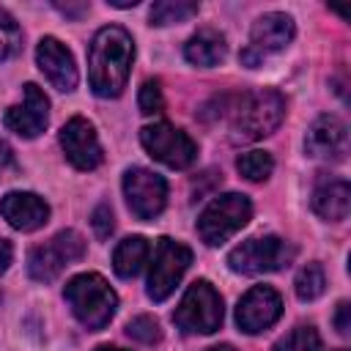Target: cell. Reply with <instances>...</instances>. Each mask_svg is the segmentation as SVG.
Masks as SVG:
<instances>
[{"mask_svg":"<svg viewBox=\"0 0 351 351\" xmlns=\"http://www.w3.org/2000/svg\"><path fill=\"white\" fill-rule=\"evenodd\" d=\"M132 60H134L132 36L118 25L101 27L88 49V80L93 93L101 99L121 96L132 71Z\"/></svg>","mask_w":351,"mask_h":351,"instance_id":"cell-1","label":"cell"},{"mask_svg":"<svg viewBox=\"0 0 351 351\" xmlns=\"http://www.w3.org/2000/svg\"><path fill=\"white\" fill-rule=\"evenodd\" d=\"M63 296L71 307V313L77 315V321L90 329V332H99L104 329L112 315H115V307H118V296L115 291L110 288V282L96 274V271H88V274H77L66 282L63 288Z\"/></svg>","mask_w":351,"mask_h":351,"instance_id":"cell-2","label":"cell"},{"mask_svg":"<svg viewBox=\"0 0 351 351\" xmlns=\"http://www.w3.org/2000/svg\"><path fill=\"white\" fill-rule=\"evenodd\" d=\"M285 115V99L271 90V88H261L247 93L236 110H233V137L236 140H261L266 134H271Z\"/></svg>","mask_w":351,"mask_h":351,"instance_id":"cell-3","label":"cell"},{"mask_svg":"<svg viewBox=\"0 0 351 351\" xmlns=\"http://www.w3.org/2000/svg\"><path fill=\"white\" fill-rule=\"evenodd\" d=\"M222 296L214 291L208 280H195L181 296L173 324L186 335H211L222 326Z\"/></svg>","mask_w":351,"mask_h":351,"instance_id":"cell-4","label":"cell"},{"mask_svg":"<svg viewBox=\"0 0 351 351\" xmlns=\"http://www.w3.org/2000/svg\"><path fill=\"white\" fill-rule=\"evenodd\" d=\"M250 217H252L250 197L239 195V192H228V195L214 197L203 208V214L197 219V233L208 247H219L230 236H236L250 222Z\"/></svg>","mask_w":351,"mask_h":351,"instance_id":"cell-5","label":"cell"},{"mask_svg":"<svg viewBox=\"0 0 351 351\" xmlns=\"http://www.w3.org/2000/svg\"><path fill=\"white\" fill-rule=\"evenodd\" d=\"M293 255L296 250L280 236H258V239H247L239 247H233L228 255V263L239 274H266V271H277L288 266Z\"/></svg>","mask_w":351,"mask_h":351,"instance_id":"cell-6","label":"cell"},{"mask_svg":"<svg viewBox=\"0 0 351 351\" xmlns=\"http://www.w3.org/2000/svg\"><path fill=\"white\" fill-rule=\"evenodd\" d=\"M140 143L143 148L162 165L173 170H186L197 159V143L184 132L170 123H151L140 129Z\"/></svg>","mask_w":351,"mask_h":351,"instance_id":"cell-7","label":"cell"},{"mask_svg":"<svg viewBox=\"0 0 351 351\" xmlns=\"http://www.w3.org/2000/svg\"><path fill=\"white\" fill-rule=\"evenodd\" d=\"M85 255V241L77 230H60L47 244L36 247L27 258V274L36 282H52L71 261Z\"/></svg>","mask_w":351,"mask_h":351,"instance_id":"cell-8","label":"cell"},{"mask_svg":"<svg viewBox=\"0 0 351 351\" xmlns=\"http://www.w3.org/2000/svg\"><path fill=\"white\" fill-rule=\"evenodd\" d=\"M189 263H192V250L186 244L173 241L167 236L159 239L154 263H151V274H148V296L154 302H165L181 282Z\"/></svg>","mask_w":351,"mask_h":351,"instance_id":"cell-9","label":"cell"},{"mask_svg":"<svg viewBox=\"0 0 351 351\" xmlns=\"http://www.w3.org/2000/svg\"><path fill=\"white\" fill-rule=\"evenodd\" d=\"M123 195L137 219H154L167 203V184L159 173L148 167H129L123 173Z\"/></svg>","mask_w":351,"mask_h":351,"instance_id":"cell-10","label":"cell"},{"mask_svg":"<svg viewBox=\"0 0 351 351\" xmlns=\"http://www.w3.org/2000/svg\"><path fill=\"white\" fill-rule=\"evenodd\" d=\"M47 121H49V99L44 96V90L36 82H27L22 88V101L11 104L3 115L5 129L25 140L38 137L47 129Z\"/></svg>","mask_w":351,"mask_h":351,"instance_id":"cell-11","label":"cell"},{"mask_svg":"<svg viewBox=\"0 0 351 351\" xmlns=\"http://www.w3.org/2000/svg\"><path fill=\"white\" fill-rule=\"evenodd\" d=\"M282 315V299L271 285H255L250 288L236 307V324L247 335H258L269 329Z\"/></svg>","mask_w":351,"mask_h":351,"instance_id":"cell-12","label":"cell"},{"mask_svg":"<svg viewBox=\"0 0 351 351\" xmlns=\"http://www.w3.org/2000/svg\"><path fill=\"white\" fill-rule=\"evenodd\" d=\"M60 148L77 170H93L101 165V145L93 126L85 118H71L60 129Z\"/></svg>","mask_w":351,"mask_h":351,"instance_id":"cell-13","label":"cell"},{"mask_svg":"<svg viewBox=\"0 0 351 351\" xmlns=\"http://www.w3.org/2000/svg\"><path fill=\"white\" fill-rule=\"evenodd\" d=\"M304 151L315 159H343L348 151V129L337 115H318L304 137Z\"/></svg>","mask_w":351,"mask_h":351,"instance_id":"cell-14","label":"cell"},{"mask_svg":"<svg viewBox=\"0 0 351 351\" xmlns=\"http://www.w3.org/2000/svg\"><path fill=\"white\" fill-rule=\"evenodd\" d=\"M296 27H293V19L282 11H269L263 16H258L252 22V30H250V52L258 55L261 60H266L269 52H280L282 47L291 44Z\"/></svg>","mask_w":351,"mask_h":351,"instance_id":"cell-15","label":"cell"},{"mask_svg":"<svg viewBox=\"0 0 351 351\" xmlns=\"http://www.w3.org/2000/svg\"><path fill=\"white\" fill-rule=\"evenodd\" d=\"M36 60H38V69L44 71V77L58 88V90H74L77 88V66H74V58L71 52L52 36L41 38L38 47H36Z\"/></svg>","mask_w":351,"mask_h":351,"instance_id":"cell-16","label":"cell"},{"mask_svg":"<svg viewBox=\"0 0 351 351\" xmlns=\"http://www.w3.org/2000/svg\"><path fill=\"white\" fill-rule=\"evenodd\" d=\"M3 219L16 230H38L49 219V206L36 192H8L0 197Z\"/></svg>","mask_w":351,"mask_h":351,"instance_id":"cell-17","label":"cell"},{"mask_svg":"<svg viewBox=\"0 0 351 351\" xmlns=\"http://www.w3.org/2000/svg\"><path fill=\"white\" fill-rule=\"evenodd\" d=\"M351 208V186L343 178H321L313 189V211L326 222H340Z\"/></svg>","mask_w":351,"mask_h":351,"instance_id":"cell-18","label":"cell"},{"mask_svg":"<svg viewBox=\"0 0 351 351\" xmlns=\"http://www.w3.org/2000/svg\"><path fill=\"white\" fill-rule=\"evenodd\" d=\"M184 55H186V60H189L192 66L211 69V66L222 63V60H225V55H228L225 36H222V33H217V30H211V27H203V30H197V33L186 41Z\"/></svg>","mask_w":351,"mask_h":351,"instance_id":"cell-19","label":"cell"},{"mask_svg":"<svg viewBox=\"0 0 351 351\" xmlns=\"http://www.w3.org/2000/svg\"><path fill=\"white\" fill-rule=\"evenodd\" d=\"M148 252H151V247H148V241H145L143 236H129V239H123V241L115 247V252H112V269H115V274L123 277V280L140 274V269H143L145 261H148Z\"/></svg>","mask_w":351,"mask_h":351,"instance_id":"cell-20","label":"cell"},{"mask_svg":"<svg viewBox=\"0 0 351 351\" xmlns=\"http://www.w3.org/2000/svg\"><path fill=\"white\" fill-rule=\"evenodd\" d=\"M195 14H197V3H192V0H159L151 5V25L186 22Z\"/></svg>","mask_w":351,"mask_h":351,"instance_id":"cell-21","label":"cell"},{"mask_svg":"<svg viewBox=\"0 0 351 351\" xmlns=\"http://www.w3.org/2000/svg\"><path fill=\"white\" fill-rule=\"evenodd\" d=\"M293 288H296V296H299L302 302L318 299V296L324 293V288H326V274H324V269H321L318 263H307V266L296 274Z\"/></svg>","mask_w":351,"mask_h":351,"instance_id":"cell-22","label":"cell"},{"mask_svg":"<svg viewBox=\"0 0 351 351\" xmlns=\"http://www.w3.org/2000/svg\"><path fill=\"white\" fill-rule=\"evenodd\" d=\"M321 335L313 326H293L274 343V351H321Z\"/></svg>","mask_w":351,"mask_h":351,"instance_id":"cell-23","label":"cell"},{"mask_svg":"<svg viewBox=\"0 0 351 351\" xmlns=\"http://www.w3.org/2000/svg\"><path fill=\"white\" fill-rule=\"evenodd\" d=\"M236 167L244 178L250 181H266L274 170V162L266 151H244L239 159H236Z\"/></svg>","mask_w":351,"mask_h":351,"instance_id":"cell-24","label":"cell"},{"mask_svg":"<svg viewBox=\"0 0 351 351\" xmlns=\"http://www.w3.org/2000/svg\"><path fill=\"white\" fill-rule=\"evenodd\" d=\"M19 41H22V33H19L16 19L0 8V63L8 60L19 49Z\"/></svg>","mask_w":351,"mask_h":351,"instance_id":"cell-25","label":"cell"},{"mask_svg":"<svg viewBox=\"0 0 351 351\" xmlns=\"http://www.w3.org/2000/svg\"><path fill=\"white\" fill-rule=\"evenodd\" d=\"M126 335H129L132 340H137V343L151 346V343H159L162 329H159V321H156V318H151V315H137V318H132V321L126 324Z\"/></svg>","mask_w":351,"mask_h":351,"instance_id":"cell-26","label":"cell"},{"mask_svg":"<svg viewBox=\"0 0 351 351\" xmlns=\"http://www.w3.org/2000/svg\"><path fill=\"white\" fill-rule=\"evenodd\" d=\"M137 104H140V112H143V115H156V112H162L165 99H162L159 80H145V82H143Z\"/></svg>","mask_w":351,"mask_h":351,"instance_id":"cell-27","label":"cell"},{"mask_svg":"<svg viewBox=\"0 0 351 351\" xmlns=\"http://www.w3.org/2000/svg\"><path fill=\"white\" fill-rule=\"evenodd\" d=\"M90 225H93V230H96V236H99V239H107V236L112 233V228H115L112 208H110L107 203L96 206V211H93V217H90Z\"/></svg>","mask_w":351,"mask_h":351,"instance_id":"cell-28","label":"cell"},{"mask_svg":"<svg viewBox=\"0 0 351 351\" xmlns=\"http://www.w3.org/2000/svg\"><path fill=\"white\" fill-rule=\"evenodd\" d=\"M16 170V159H14V151H11V145L8 143H3L0 140V178H5L8 173H14Z\"/></svg>","mask_w":351,"mask_h":351,"instance_id":"cell-29","label":"cell"},{"mask_svg":"<svg viewBox=\"0 0 351 351\" xmlns=\"http://www.w3.org/2000/svg\"><path fill=\"white\" fill-rule=\"evenodd\" d=\"M348 313H351V304H348V302H340V304H337V313H335V326H337L340 335H348V329H351Z\"/></svg>","mask_w":351,"mask_h":351,"instance_id":"cell-30","label":"cell"},{"mask_svg":"<svg viewBox=\"0 0 351 351\" xmlns=\"http://www.w3.org/2000/svg\"><path fill=\"white\" fill-rule=\"evenodd\" d=\"M55 8L60 11V14H66V16H71V19H80L85 11H88V3H55Z\"/></svg>","mask_w":351,"mask_h":351,"instance_id":"cell-31","label":"cell"},{"mask_svg":"<svg viewBox=\"0 0 351 351\" xmlns=\"http://www.w3.org/2000/svg\"><path fill=\"white\" fill-rule=\"evenodd\" d=\"M11 258H14V247H11V241L0 239V274L11 266Z\"/></svg>","mask_w":351,"mask_h":351,"instance_id":"cell-32","label":"cell"},{"mask_svg":"<svg viewBox=\"0 0 351 351\" xmlns=\"http://www.w3.org/2000/svg\"><path fill=\"white\" fill-rule=\"evenodd\" d=\"M110 5H115V8H134L137 5V0H107Z\"/></svg>","mask_w":351,"mask_h":351,"instance_id":"cell-33","label":"cell"},{"mask_svg":"<svg viewBox=\"0 0 351 351\" xmlns=\"http://www.w3.org/2000/svg\"><path fill=\"white\" fill-rule=\"evenodd\" d=\"M208 351H236V348L228 346V343H222V346H214V348H208Z\"/></svg>","mask_w":351,"mask_h":351,"instance_id":"cell-34","label":"cell"},{"mask_svg":"<svg viewBox=\"0 0 351 351\" xmlns=\"http://www.w3.org/2000/svg\"><path fill=\"white\" fill-rule=\"evenodd\" d=\"M96 351H126V348H118V346H99Z\"/></svg>","mask_w":351,"mask_h":351,"instance_id":"cell-35","label":"cell"}]
</instances>
